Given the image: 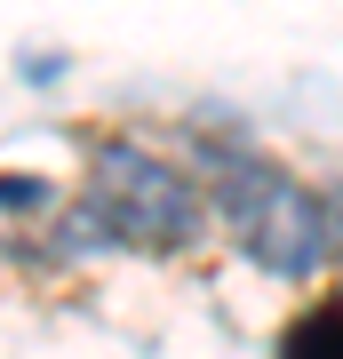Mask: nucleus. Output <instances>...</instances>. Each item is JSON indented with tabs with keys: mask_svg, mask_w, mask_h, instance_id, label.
I'll list each match as a JSON object with an SVG mask.
<instances>
[{
	"mask_svg": "<svg viewBox=\"0 0 343 359\" xmlns=\"http://www.w3.org/2000/svg\"><path fill=\"white\" fill-rule=\"evenodd\" d=\"M40 208H48L40 176H0V216H40Z\"/></svg>",
	"mask_w": 343,
	"mask_h": 359,
	"instance_id": "obj_4",
	"label": "nucleus"
},
{
	"mask_svg": "<svg viewBox=\"0 0 343 359\" xmlns=\"http://www.w3.org/2000/svg\"><path fill=\"white\" fill-rule=\"evenodd\" d=\"M328 240H335V256H343V192H328Z\"/></svg>",
	"mask_w": 343,
	"mask_h": 359,
	"instance_id": "obj_5",
	"label": "nucleus"
},
{
	"mask_svg": "<svg viewBox=\"0 0 343 359\" xmlns=\"http://www.w3.org/2000/svg\"><path fill=\"white\" fill-rule=\"evenodd\" d=\"M216 216L224 231L240 240V256L271 280H295L304 287L319 264H328V200L304 192L288 168L271 160H248V152H224L216 160Z\"/></svg>",
	"mask_w": 343,
	"mask_h": 359,
	"instance_id": "obj_1",
	"label": "nucleus"
},
{
	"mask_svg": "<svg viewBox=\"0 0 343 359\" xmlns=\"http://www.w3.org/2000/svg\"><path fill=\"white\" fill-rule=\"evenodd\" d=\"M96 200H104V216H112L120 240H144V248L200 240V192L168 160L136 152V144H104L96 152Z\"/></svg>",
	"mask_w": 343,
	"mask_h": 359,
	"instance_id": "obj_2",
	"label": "nucleus"
},
{
	"mask_svg": "<svg viewBox=\"0 0 343 359\" xmlns=\"http://www.w3.org/2000/svg\"><path fill=\"white\" fill-rule=\"evenodd\" d=\"M288 351L295 359H343V304H319V311H304V320L288 327Z\"/></svg>",
	"mask_w": 343,
	"mask_h": 359,
	"instance_id": "obj_3",
	"label": "nucleus"
}]
</instances>
